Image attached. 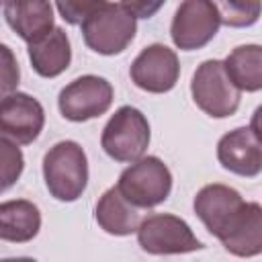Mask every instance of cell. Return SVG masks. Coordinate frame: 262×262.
<instances>
[{"mask_svg":"<svg viewBox=\"0 0 262 262\" xmlns=\"http://www.w3.org/2000/svg\"><path fill=\"white\" fill-rule=\"evenodd\" d=\"M43 178L49 194L61 203H74L88 184V158L80 143L57 141L43 156Z\"/></svg>","mask_w":262,"mask_h":262,"instance_id":"obj_1","label":"cell"},{"mask_svg":"<svg viewBox=\"0 0 262 262\" xmlns=\"http://www.w3.org/2000/svg\"><path fill=\"white\" fill-rule=\"evenodd\" d=\"M4 18L8 27L27 43L41 39L55 27L49 0H6Z\"/></svg>","mask_w":262,"mask_h":262,"instance_id":"obj_13","label":"cell"},{"mask_svg":"<svg viewBox=\"0 0 262 262\" xmlns=\"http://www.w3.org/2000/svg\"><path fill=\"white\" fill-rule=\"evenodd\" d=\"M221 23L209 0H182L170 25V37L182 51L203 49L213 41Z\"/></svg>","mask_w":262,"mask_h":262,"instance_id":"obj_9","label":"cell"},{"mask_svg":"<svg viewBox=\"0 0 262 262\" xmlns=\"http://www.w3.org/2000/svg\"><path fill=\"white\" fill-rule=\"evenodd\" d=\"M190 94L194 104L213 119H225L235 115L242 98V92L227 78L223 61L219 59H207L194 70Z\"/></svg>","mask_w":262,"mask_h":262,"instance_id":"obj_5","label":"cell"},{"mask_svg":"<svg viewBox=\"0 0 262 262\" xmlns=\"http://www.w3.org/2000/svg\"><path fill=\"white\" fill-rule=\"evenodd\" d=\"M129 76L139 90H145L151 94L170 92L176 86L180 76L178 55L162 43L147 45L133 59L129 68Z\"/></svg>","mask_w":262,"mask_h":262,"instance_id":"obj_11","label":"cell"},{"mask_svg":"<svg viewBox=\"0 0 262 262\" xmlns=\"http://www.w3.org/2000/svg\"><path fill=\"white\" fill-rule=\"evenodd\" d=\"M117 188L133 207L154 209L170 196L172 174L160 158L141 156L121 172Z\"/></svg>","mask_w":262,"mask_h":262,"instance_id":"obj_3","label":"cell"},{"mask_svg":"<svg viewBox=\"0 0 262 262\" xmlns=\"http://www.w3.org/2000/svg\"><path fill=\"white\" fill-rule=\"evenodd\" d=\"M137 244L143 252L156 256L203 250V242L192 233L190 225L170 213H156L145 217L137 227Z\"/></svg>","mask_w":262,"mask_h":262,"instance_id":"obj_7","label":"cell"},{"mask_svg":"<svg viewBox=\"0 0 262 262\" xmlns=\"http://www.w3.org/2000/svg\"><path fill=\"white\" fill-rule=\"evenodd\" d=\"M219 164L246 178H254L262 170V143L260 133L252 127H237L225 133L217 143Z\"/></svg>","mask_w":262,"mask_h":262,"instance_id":"obj_12","label":"cell"},{"mask_svg":"<svg viewBox=\"0 0 262 262\" xmlns=\"http://www.w3.org/2000/svg\"><path fill=\"white\" fill-rule=\"evenodd\" d=\"M29 59L41 78H55L63 74L72 61V47L66 31L61 27H53L41 39L29 43Z\"/></svg>","mask_w":262,"mask_h":262,"instance_id":"obj_14","label":"cell"},{"mask_svg":"<svg viewBox=\"0 0 262 262\" xmlns=\"http://www.w3.org/2000/svg\"><path fill=\"white\" fill-rule=\"evenodd\" d=\"M194 215L203 221L207 231L223 242L244 219L248 203L242 194L227 184H207L194 196Z\"/></svg>","mask_w":262,"mask_h":262,"instance_id":"obj_6","label":"cell"},{"mask_svg":"<svg viewBox=\"0 0 262 262\" xmlns=\"http://www.w3.org/2000/svg\"><path fill=\"white\" fill-rule=\"evenodd\" d=\"M41 229L39 207L27 199L0 203V239L12 244L31 242Z\"/></svg>","mask_w":262,"mask_h":262,"instance_id":"obj_15","label":"cell"},{"mask_svg":"<svg viewBox=\"0 0 262 262\" xmlns=\"http://www.w3.org/2000/svg\"><path fill=\"white\" fill-rule=\"evenodd\" d=\"M115 90L108 80L100 76H80L61 88L57 106L63 119L72 123H84L104 115L113 104Z\"/></svg>","mask_w":262,"mask_h":262,"instance_id":"obj_8","label":"cell"},{"mask_svg":"<svg viewBox=\"0 0 262 262\" xmlns=\"http://www.w3.org/2000/svg\"><path fill=\"white\" fill-rule=\"evenodd\" d=\"M100 145L115 162H135L149 145V123L145 115L135 106H121L108 119L102 129Z\"/></svg>","mask_w":262,"mask_h":262,"instance_id":"obj_4","label":"cell"},{"mask_svg":"<svg viewBox=\"0 0 262 262\" xmlns=\"http://www.w3.org/2000/svg\"><path fill=\"white\" fill-rule=\"evenodd\" d=\"M4 2H6V0H0V6H2V4H4Z\"/></svg>","mask_w":262,"mask_h":262,"instance_id":"obj_24","label":"cell"},{"mask_svg":"<svg viewBox=\"0 0 262 262\" xmlns=\"http://www.w3.org/2000/svg\"><path fill=\"white\" fill-rule=\"evenodd\" d=\"M227 78L242 92H258L262 88V47L239 45L235 47L223 61Z\"/></svg>","mask_w":262,"mask_h":262,"instance_id":"obj_17","label":"cell"},{"mask_svg":"<svg viewBox=\"0 0 262 262\" xmlns=\"http://www.w3.org/2000/svg\"><path fill=\"white\" fill-rule=\"evenodd\" d=\"M137 18L129 14L121 4L104 2L94 10L80 27L88 49L100 55L123 53L137 33Z\"/></svg>","mask_w":262,"mask_h":262,"instance_id":"obj_2","label":"cell"},{"mask_svg":"<svg viewBox=\"0 0 262 262\" xmlns=\"http://www.w3.org/2000/svg\"><path fill=\"white\" fill-rule=\"evenodd\" d=\"M104 2L106 0H55V6L68 25H82Z\"/></svg>","mask_w":262,"mask_h":262,"instance_id":"obj_21","label":"cell"},{"mask_svg":"<svg viewBox=\"0 0 262 262\" xmlns=\"http://www.w3.org/2000/svg\"><path fill=\"white\" fill-rule=\"evenodd\" d=\"M221 25L244 29L252 27L260 16V0H209Z\"/></svg>","mask_w":262,"mask_h":262,"instance_id":"obj_19","label":"cell"},{"mask_svg":"<svg viewBox=\"0 0 262 262\" xmlns=\"http://www.w3.org/2000/svg\"><path fill=\"white\" fill-rule=\"evenodd\" d=\"M221 244L229 254L239 258L258 256L262 252V209L258 203L248 205V211L242 223Z\"/></svg>","mask_w":262,"mask_h":262,"instance_id":"obj_18","label":"cell"},{"mask_svg":"<svg viewBox=\"0 0 262 262\" xmlns=\"http://www.w3.org/2000/svg\"><path fill=\"white\" fill-rule=\"evenodd\" d=\"M45 125V111L27 92H10L0 98V137L16 145L33 143Z\"/></svg>","mask_w":262,"mask_h":262,"instance_id":"obj_10","label":"cell"},{"mask_svg":"<svg viewBox=\"0 0 262 262\" xmlns=\"http://www.w3.org/2000/svg\"><path fill=\"white\" fill-rule=\"evenodd\" d=\"M25 170V156L14 141L0 137V192L16 184Z\"/></svg>","mask_w":262,"mask_h":262,"instance_id":"obj_20","label":"cell"},{"mask_svg":"<svg viewBox=\"0 0 262 262\" xmlns=\"http://www.w3.org/2000/svg\"><path fill=\"white\" fill-rule=\"evenodd\" d=\"M96 223L111 235H131L137 231L141 223V213L137 207H133L117 186H111L102 192V196L96 203Z\"/></svg>","mask_w":262,"mask_h":262,"instance_id":"obj_16","label":"cell"},{"mask_svg":"<svg viewBox=\"0 0 262 262\" xmlns=\"http://www.w3.org/2000/svg\"><path fill=\"white\" fill-rule=\"evenodd\" d=\"M166 0H121V6L135 18H151Z\"/></svg>","mask_w":262,"mask_h":262,"instance_id":"obj_23","label":"cell"},{"mask_svg":"<svg viewBox=\"0 0 262 262\" xmlns=\"http://www.w3.org/2000/svg\"><path fill=\"white\" fill-rule=\"evenodd\" d=\"M20 82V70L14 51L0 43V98L14 92Z\"/></svg>","mask_w":262,"mask_h":262,"instance_id":"obj_22","label":"cell"}]
</instances>
